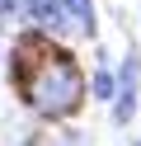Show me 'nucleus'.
<instances>
[{
	"mask_svg": "<svg viewBox=\"0 0 141 146\" xmlns=\"http://www.w3.org/2000/svg\"><path fill=\"white\" fill-rule=\"evenodd\" d=\"M132 108H136V61H127L122 66V90H118V123H127L132 118Z\"/></svg>",
	"mask_w": 141,
	"mask_h": 146,
	"instance_id": "7ed1b4c3",
	"label": "nucleus"
},
{
	"mask_svg": "<svg viewBox=\"0 0 141 146\" xmlns=\"http://www.w3.org/2000/svg\"><path fill=\"white\" fill-rule=\"evenodd\" d=\"M136 146H141V141H136Z\"/></svg>",
	"mask_w": 141,
	"mask_h": 146,
	"instance_id": "423d86ee",
	"label": "nucleus"
},
{
	"mask_svg": "<svg viewBox=\"0 0 141 146\" xmlns=\"http://www.w3.org/2000/svg\"><path fill=\"white\" fill-rule=\"evenodd\" d=\"M24 5H28V19L33 24H42V29H66L61 0H24Z\"/></svg>",
	"mask_w": 141,
	"mask_h": 146,
	"instance_id": "20e7f679",
	"label": "nucleus"
},
{
	"mask_svg": "<svg viewBox=\"0 0 141 146\" xmlns=\"http://www.w3.org/2000/svg\"><path fill=\"white\" fill-rule=\"evenodd\" d=\"M14 80L24 90V99L38 108L42 118H66L80 108L85 99V76L75 66L71 52L52 47L42 38L19 42V61H14Z\"/></svg>",
	"mask_w": 141,
	"mask_h": 146,
	"instance_id": "f257e3e1",
	"label": "nucleus"
},
{
	"mask_svg": "<svg viewBox=\"0 0 141 146\" xmlns=\"http://www.w3.org/2000/svg\"><path fill=\"white\" fill-rule=\"evenodd\" d=\"M61 19H66L71 33L89 38V33H94V5H89V0H61Z\"/></svg>",
	"mask_w": 141,
	"mask_h": 146,
	"instance_id": "f03ea898",
	"label": "nucleus"
},
{
	"mask_svg": "<svg viewBox=\"0 0 141 146\" xmlns=\"http://www.w3.org/2000/svg\"><path fill=\"white\" fill-rule=\"evenodd\" d=\"M94 99H118V80H113L108 71H99V76H94Z\"/></svg>",
	"mask_w": 141,
	"mask_h": 146,
	"instance_id": "39448f33",
	"label": "nucleus"
}]
</instances>
